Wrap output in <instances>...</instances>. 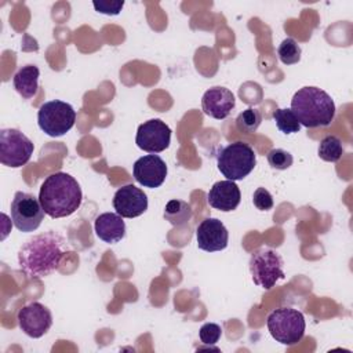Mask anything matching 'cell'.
Wrapping results in <instances>:
<instances>
[{
    "label": "cell",
    "mask_w": 353,
    "mask_h": 353,
    "mask_svg": "<svg viewBox=\"0 0 353 353\" xmlns=\"http://www.w3.org/2000/svg\"><path fill=\"white\" fill-rule=\"evenodd\" d=\"M39 200L48 216L63 218L72 215L80 207L83 193L79 182L70 174L58 171L43 181Z\"/></svg>",
    "instance_id": "obj_2"
},
{
    "label": "cell",
    "mask_w": 353,
    "mask_h": 353,
    "mask_svg": "<svg viewBox=\"0 0 353 353\" xmlns=\"http://www.w3.org/2000/svg\"><path fill=\"white\" fill-rule=\"evenodd\" d=\"M261 121H262L261 112L255 108H247L245 110L239 113V116L236 117V127L240 132L252 134L258 130V127L261 125Z\"/></svg>",
    "instance_id": "obj_21"
},
{
    "label": "cell",
    "mask_w": 353,
    "mask_h": 353,
    "mask_svg": "<svg viewBox=\"0 0 353 353\" xmlns=\"http://www.w3.org/2000/svg\"><path fill=\"white\" fill-rule=\"evenodd\" d=\"M69 250L63 236L48 230L30 237L22 244L18 251V263L26 276L34 279L46 277L59 268Z\"/></svg>",
    "instance_id": "obj_1"
},
{
    "label": "cell",
    "mask_w": 353,
    "mask_h": 353,
    "mask_svg": "<svg viewBox=\"0 0 353 353\" xmlns=\"http://www.w3.org/2000/svg\"><path fill=\"white\" fill-rule=\"evenodd\" d=\"M266 325L272 338L287 346L298 343L303 338L306 328L303 313L288 306L270 312L266 319Z\"/></svg>",
    "instance_id": "obj_5"
},
{
    "label": "cell",
    "mask_w": 353,
    "mask_h": 353,
    "mask_svg": "<svg viewBox=\"0 0 353 353\" xmlns=\"http://www.w3.org/2000/svg\"><path fill=\"white\" fill-rule=\"evenodd\" d=\"M94 8L101 12V14H106V15H117L123 6L124 1L123 0H114V1H109V0H99V1H94Z\"/></svg>",
    "instance_id": "obj_27"
},
{
    "label": "cell",
    "mask_w": 353,
    "mask_h": 353,
    "mask_svg": "<svg viewBox=\"0 0 353 353\" xmlns=\"http://www.w3.org/2000/svg\"><path fill=\"white\" fill-rule=\"evenodd\" d=\"M76 121V112L68 102L52 99L44 102L37 112L40 130L48 137L58 138L65 135Z\"/></svg>",
    "instance_id": "obj_6"
},
{
    "label": "cell",
    "mask_w": 353,
    "mask_h": 353,
    "mask_svg": "<svg viewBox=\"0 0 353 353\" xmlns=\"http://www.w3.org/2000/svg\"><path fill=\"white\" fill-rule=\"evenodd\" d=\"M252 203L259 211H269L273 207V196L265 188H256L252 194Z\"/></svg>",
    "instance_id": "obj_26"
},
{
    "label": "cell",
    "mask_w": 353,
    "mask_h": 353,
    "mask_svg": "<svg viewBox=\"0 0 353 353\" xmlns=\"http://www.w3.org/2000/svg\"><path fill=\"white\" fill-rule=\"evenodd\" d=\"M135 181L145 188H159L167 176V164L157 154H146L139 157L132 167Z\"/></svg>",
    "instance_id": "obj_13"
},
{
    "label": "cell",
    "mask_w": 353,
    "mask_h": 353,
    "mask_svg": "<svg viewBox=\"0 0 353 353\" xmlns=\"http://www.w3.org/2000/svg\"><path fill=\"white\" fill-rule=\"evenodd\" d=\"M222 335V328L216 323H205L199 330V338L204 345H215Z\"/></svg>",
    "instance_id": "obj_25"
},
{
    "label": "cell",
    "mask_w": 353,
    "mask_h": 353,
    "mask_svg": "<svg viewBox=\"0 0 353 353\" xmlns=\"http://www.w3.org/2000/svg\"><path fill=\"white\" fill-rule=\"evenodd\" d=\"M273 119L283 134H295L301 130V124L291 109H276L273 112Z\"/></svg>",
    "instance_id": "obj_22"
},
{
    "label": "cell",
    "mask_w": 353,
    "mask_h": 353,
    "mask_svg": "<svg viewBox=\"0 0 353 353\" xmlns=\"http://www.w3.org/2000/svg\"><path fill=\"white\" fill-rule=\"evenodd\" d=\"M266 159H268V163L272 168H276V170H287L294 163V157L290 152L284 150V149H272L268 152L266 154Z\"/></svg>",
    "instance_id": "obj_24"
},
{
    "label": "cell",
    "mask_w": 353,
    "mask_h": 353,
    "mask_svg": "<svg viewBox=\"0 0 353 353\" xmlns=\"http://www.w3.org/2000/svg\"><path fill=\"white\" fill-rule=\"evenodd\" d=\"M17 320L22 332L34 339L41 338L52 325L50 309L40 302H30L19 309Z\"/></svg>",
    "instance_id": "obj_11"
},
{
    "label": "cell",
    "mask_w": 353,
    "mask_h": 353,
    "mask_svg": "<svg viewBox=\"0 0 353 353\" xmlns=\"http://www.w3.org/2000/svg\"><path fill=\"white\" fill-rule=\"evenodd\" d=\"M343 154L342 141L335 135H327L320 141L319 145V156L324 161L335 163Z\"/></svg>",
    "instance_id": "obj_20"
},
{
    "label": "cell",
    "mask_w": 353,
    "mask_h": 353,
    "mask_svg": "<svg viewBox=\"0 0 353 353\" xmlns=\"http://www.w3.org/2000/svg\"><path fill=\"white\" fill-rule=\"evenodd\" d=\"M290 109L299 124L307 128L327 127L335 117L334 99L324 90L314 85L298 90L291 99Z\"/></svg>",
    "instance_id": "obj_3"
},
{
    "label": "cell",
    "mask_w": 353,
    "mask_h": 353,
    "mask_svg": "<svg viewBox=\"0 0 353 353\" xmlns=\"http://www.w3.org/2000/svg\"><path fill=\"white\" fill-rule=\"evenodd\" d=\"M113 208L123 218H135L148 210L146 193L135 185H124L113 196Z\"/></svg>",
    "instance_id": "obj_14"
},
{
    "label": "cell",
    "mask_w": 353,
    "mask_h": 353,
    "mask_svg": "<svg viewBox=\"0 0 353 353\" xmlns=\"http://www.w3.org/2000/svg\"><path fill=\"white\" fill-rule=\"evenodd\" d=\"M95 234L105 243H119L125 236V223L117 212H103L95 218Z\"/></svg>",
    "instance_id": "obj_17"
},
{
    "label": "cell",
    "mask_w": 353,
    "mask_h": 353,
    "mask_svg": "<svg viewBox=\"0 0 353 353\" xmlns=\"http://www.w3.org/2000/svg\"><path fill=\"white\" fill-rule=\"evenodd\" d=\"M192 207L190 204H188L183 200H170L165 204L164 208V218L165 221H168L172 226H182L185 223H188L192 218Z\"/></svg>",
    "instance_id": "obj_19"
},
{
    "label": "cell",
    "mask_w": 353,
    "mask_h": 353,
    "mask_svg": "<svg viewBox=\"0 0 353 353\" xmlns=\"http://www.w3.org/2000/svg\"><path fill=\"white\" fill-rule=\"evenodd\" d=\"M236 105V98L233 92L221 85H215L208 88L201 98V109L203 112L216 120L226 119Z\"/></svg>",
    "instance_id": "obj_15"
},
{
    "label": "cell",
    "mask_w": 353,
    "mask_h": 353,
    "mask_svg": "<svg viewBox=\"0 0 353 353\" xmlns=\"http://www.w3.org/2000/svg\"><path fill=\"white\" fill-rule=\"evenodd\" d=\"M301 54L302 50L299 47V44L292 39V37H287L284 39L279 48H277V55L279 59L284 63V65H294L298 63L301 59Z\"/></svg>",
    "instance_id": "obj_23"
},
{
    "label": "cell",
    "mask_w": 353,
    "mask_h": 353,
    "mask_svg": "<svg viewBox=\"0 0 353 353\" xmlns=\"http://www.w3.org/2000/svg\"><path fill=\"white\" fill-rule=\"evenodd\" d=\"M197 247L207 252L222 251L228 247L229 232L226 226L218 218L203 219L196 230Z\"/></svg>",
    "instance_id": "obj_12"
},
{
    "label": "cell",
    "mask_w": 353,
    "mask_h": 353,
    "mask_svg": "<svg viewBox=\"0 0 353 353\" xmlns=\"http://www.w3.org/2000/svg\"><path fill=\"white\" fill-rule=\"evenodd\" d=\"M11 221L19 232L36 230L44 218V210L40 200L26 192H15L10 205Z\"/></svg>",
    "instance_id": "obj_9"
},
{
    "label": "cell",
    "mask_w": 353,
    "mask_h": 353,
    "mask_svg": "<svg viewBox=\"0 0 353 353\" xmlns=\"http://www.w3.org/2000/svg\"><path fill=\"white\" fill-rule=\"evenodd\" d=\"M40 70L36 65H25L17 70L12 79L14 88L23 99H30L39 88Z\"/></svg>",
    "instance_id": "obj_18"
},
{
    "label": "cell",
    "mask_w": 353,
    "mask_h": 353,
    "mask_svg": "<svg viewBox=\"0 0 353 353\" xmlns=\"http://www.w3.org/2000/svg\"><path fill=\"white\" fill-rule=\"evenodd\" d=\"M241 200V193L234 181H218L207 193L208 204L222 212L233 211L239 207Z\"/></svg>",
    "instance_id": "obj_16"
},
{
    "label": "cell",
    "mask_w": 353,
    "mask_h": 353,
    "mask_svg": "<svg viewBox=\"0 0 353 353\" xmlns=\"http://www.w3.org/2000/svg\"><path fill=\"white\" fill-rule=\"evenodd\" d=\"M33 142L17 128L0 130V163L3 165L18 168L25 165L32 154Z\"/></svg>",
    "instance_id": "obj_8"
},
{
    "label": "cell",
    "mask_w": 353,
    "mask_h": 353,
    "mask_svg": "<svg viewBox=\"0 0 353 353\" xmlns=\"http://www.w3.org/2000/svg\"><path fill=\"white\" fill-rule=\"evenodd\" d=\"M170 142L171 128L160 119H150L138 127L135 143L148 153H160L170 146Z\"/></svg>",
    "instance_id": "obj_10"
},
{
    "label": "cell",
    "mask_w": 353,
    "mask_h": 353,
    "mask_svg": "<svg viewBox=\"0 0 353 353\" xmlns=\"http://www.w3.org/2000/svg\"><path fill=\"white\" fill-rule=\"evenodd\" d=\"M256 164L254 149L241 141L232 142L222 148L216 154V167L219 172L230 181L244 179Z\"/></svg>",
    "instance_id": "obj_4"
},
{
    "label": "cell",
    "mask_w": 353,
    "mask_h": 353,
    "mask_svg": "<svg viewBox=\"0 0 353 353\" xmlns=\"http://www.w3.org/2000/svg\"><path fill=\"white\" fill-rule=\"evenodd\" d=\"M248 265L254 284L265 290H270L279 280L285 277L283 258L272 248L261 247L255 250Z\"/></svg>",
    "instance_id": "obj_7"
}]
</instances>
